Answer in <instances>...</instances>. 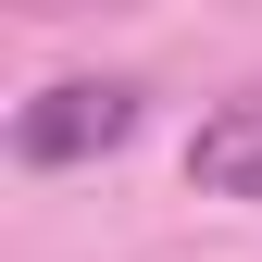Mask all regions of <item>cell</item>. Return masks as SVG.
Listing matches in <instances>:
<instances>
[{
  "label": "cell",
  "mask_w": 262,
  "mask_h": 262,
  "mask_svg": "<svg viewBox=\"0 0 262 262\" xmlns=\"http://www.w3.org/2000/svg\"><path fill=\"white\" fill-rule=\"evenodd\" d=\"M187 187H200V200H250V212H262V100L200 113V138H187Z\"/></svg>",
  "instance_id": "7a4b0ae2"
},
{
  "label": "cell",
  "mask_w": 262,
  "mask_h": 262,
  "mask_svg": "<svg viewBox=\"0 0 262 262\" xmlns=\"http://www.w3.org/2000/svg\"><path fill=\"white\" fill-rule=\"evenodd\" d=\"M125 138H138V75H50L38 100H13V162L25 175L113 162Z\"/></svg>",
  "instance_id": "6da1fadb"
}]
</instances>
